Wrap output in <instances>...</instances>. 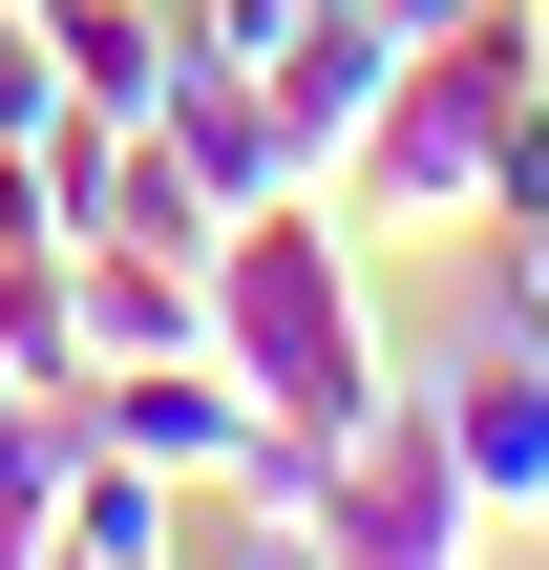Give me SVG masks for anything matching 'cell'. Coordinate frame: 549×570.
Masks as SVG:
<instances>
[{
    "label": "cell",
    "instance_id": "6da1fadb",
    "mask_svg": "<svg viewBox=\"0 0 549 570\" xmlns=\"http://www.w3.org/2000/svg\"><path fill=\"white\" fill-rule=\"evenodd\" d=\"M212 360L254 381V444H275V465H317V444H360V423L402 402V360H381V317H360V212H339V190H275V212L212 233Z\"/></svg>",
    "mask_w": 549,
    "mask_h": 570
},
{
    "label": "cell",
    "instance_id": "7a4b0ae2",
    "mask_svg": "<svg viewBox=\"0 0 549 570\" xmlns=\"http://www.w3.org/2000/svg\"><path fill=\"white\" fill-rule=\"evenodd\" d=\"M529 85H549V0H465L444 42L381 63V106H360V148H339V212H360V233H487Z\"/></svg>",
    "mask_w": 549,
    "mask_h": 570
},
{
    "label": "cell",
    "instance_id": "3957f363",
    "mask_svg": "<svg viewBox=\"0 0 549 570\" xmlns=\"http://www.w3.org/2000/svg\"><path fill=\"white\" fill-rule=\"evenodd\" d=\"M254 529H296V570H487V487L444 465V402L402 381L360 444H317V487L296 508H254Z\"/></svg>",
    "mask_w": 549,
    "mask_h": 570
},
{
    "label": "cell",
    "instance_id": "277c9868",
    "mask_svg": "<svg viewBox=\"0 0 549 570\" xmlns=\"http://www.w3.org/2000/svg\"><path fill=\"white\" fill-rule=\"evenodd\" d=\"M85 444H127V465H169L190 508H233V465H254V381H233L212 338H169V360H106V381H85Z\"/></svg>",
    "mask_w": 549,
    "mask_h": 570
},
{
    "label": "cell",
    "instance_id": "5b68a950",
    "mask_svg": "<svg viewBox=\"0 0 549 570\" xmlns=\"http://www.w3.org/2000/svg\"><path fill=\"white\" fill-rule=\"evenodd\" d=\"M423 402H444V465L487 487V529H549V317H508L487 360H444Z\"/></svg>",
    "mask_w": 549,
    "mask_h": 570
},
{
    "label": "cell",
    "instance_id": "8992f818",
    "mask_svg": "<svg viewBox=\"0 0 549 570\" xmlns=\"http://www.w3.org/2000/svg\"><path fill=\"white\" fill-rule=\"evenodd\" d=\"M42 63H63L85 127H169V85H190V0H42Z\"/></svg>",
    "mask_w": 549,
    "mask_h": 570
},
{
    "label": "cell",
    "instance_id": "52a82bcc",
    "mask_svg": "<svg viewBox=\"0 0 549 570\" xmlns=\"http://www.w3.org/2000/svg\"><path fill=\"white\" fill-rule=\"evenodd\" d=\"M381 63H402V21H381V0H317V21L275 42V127H296V190H339V148H360Z\"/></svg>",
    "mask_w": 549,
    "mask_h": 570
},
{
    "label": "cell",
    "instance_id": "ba28073f",
    "mask_svg": "<svg viewBox=\"0 0 549 570\" xmlns=\"http://www.w3.org/2000/svg\"><path fill=\"white\" fill-rule=\"evenodd\" d=\"M169 148H190V190H212V212H275V190H296L275 63H212V42H190V85H169Z\"/></svg>",
    "mask_w": 549,
    "mask_h": 570
},
{
    "label": "cell",
    "instance_id": "9c48e42d",
    "mask_svg": "<svg viewBox=\"0 0 549 570\" xmlns=\"http://www.w3.org/2000/svg\"><path fill=\"white\" fill-rule=\"evenodd\" d=\"M0 381H42V402H85V381H106V296H85V254H63V233H21V254H0Z\"/></svg>",
    "mask_w": 549,
    "mask_h": 570
},
{
    "label": "cell",
    "instance_id": "30bf717a",
    "mask_svg": "<svg viewBox=\"0 0 549 570\" xmlns=\"http://www.w3.org/2000/svg\"><path fill=\"white\" fill-rule=\"evenodd\" d=\"M42 550H85V570H190V487H169V465H127V444H85V465H63V508H42Z\"/></svg>",
    "mask_w": 549,
    "mask_h": 570
},
{
    "label": "cell",
    "instance_id": "8fae6325",
    "mask_svg": "<svg viewBox=\"0 0 549 570\" xmlns=\"http://www.w3.org/2000/svg\"><path fill=\"white\" fill-rule=\"evenodd\" d=\"M63 465H85V402L0 381V529H42V508H63Z\"/></svg>",
    "mask_w": 549,
    "mask_h": 570
},
{
    "label": "cell",
    "instance_id": "7c38bea8",
    "mask_svg": "<svg viewBox=\"0 0 549 570\" xmlns=\"http://www.w3.org/2000/svg\"><path fill=\"white\" fill-rule=\"evenodd\" d=\"M42 127H63V63H42V21L0 0V148H42Z\"/></svg>",
    "mask_w": 549,
    "mask_h": 570
},
{
    "label": "cell",
    "instance_id": "4fadbf2b",
    "mask_svg": "<svg viewBox=\"0 0 549 570\" xmlns=\"http://www.w3.org/2000/svg\"><path fill=\"white\" fill-rule=\"evenodd\" d=\"M487 275H508V317H549V212H487Z\"/></svg>",
    "mask_w": 549,
    "mask_h": 570
},
{
    "label": "cell",
    "instance_id": "5bb4252c",
    "mask_svg": "<svg viewBox=\"0 0 549 570\" xmlns=\"http://www.w3.org/2000/svg\"><path fill=\"white\" fill-rule=\"evenodd\" d=\"M0 570H42V529H0Z\"/></svg>",
    "mask_w": 549,
    "mask_h": 570
},
{
    "label": "cell",
    "instance_id": "9a60e30c",
    "mask_svg": "<svg viewBox=\"0 0 549 570\" xmlns=\"http://www.w3.org/2000/svg\"><path fill=\"white\" fill-rule=\"evenodd\" d=\"M42 570H85V550H42Z\"/></svg>",
    "mask_w": 549,
    "mask_h": 570
}]
</instances>
